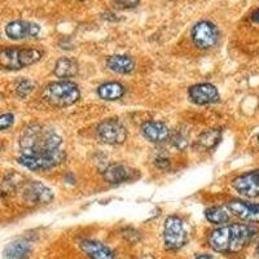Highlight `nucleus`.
<instances>
[{
  "label": "nucleus",
  "mask_w": 259,
  "mask_h": 259,
  "mask_svg": "<svg viewBox=\"0 0 259 259\" xmlns=\"http://www.w3.org/2000/svg\"><path fill=\"white\" fill-rule=\"evenodd\" d=\"M62 139L55 131L40 124H30L20 136L21 156L18 163L31 171L56 167L65 159Z\"/></svg>",
  "instance_id": "nucleus-1"
},
{
  "label": "nucleus",
  "mask_w": 259,
  "mask_h": 259,
  "mask_svg": "<svg viewBox=\"0 0 259 259\" xmlns=\"http://www.w3.org/2000/svg\"><path fill=\"white\" fill-rule=\"evenodd\" d=\"M256 228L247 224H230L212 231L209 245L217 253H237L255 237Z\"/></svg>",
  "instance_id": "nucleus-2"
},
{
  "label": "nucleus",
  "mask_w": 259,
  "mask_h": 259,
  "mask_svg": "<svg viewBox=\"0 0 259 259\" xmlns=\"http://www.w3.org/2000/svg\"><path fill=\"white\" fill-rule=\"evenodd\" d=\"M43 97L50 105L56 108H66L80 99V91L75 83L70 80H60L46 87Z\"/></svg>",
  "instance_id": "nucleus-3"
},
{
  "label": "nucleus",
  "mask_w": 259,
  "mask_h": 259,
  "mask_svg": "<svg viewBox=\"0 0 259 259\" xmlns=\"http://www.w3.org/2000/svg\"><path fill=\"white\" fill-rule=\"evenodd\" d=\"M43 52L36 48H4L0 52V65L6 70H20L36 64Z\"/></svg>",
  "instance_id": "nucleus-4"
},
{
  "label": "nucleus",
  "mask_w": 259,
  "mask_h": 259,
  "mask_svg": "<svg viewBox=\"0 0 259 259\" xmlns=\"http://www.w3.org/2000/svg\"><path fill=\"white\" fill-rule=\"evenodd\" d=\"M187 241V231L184 228V222L177 217L171 215L165 221L163 227V242L167 250H178L184 246Z\"/></svg>",
  "instance_id": "nucleus-5"
},
{
  "label": "nucleus",
  "mask_w": 259,
  "mask_h": 259,
  "mask_svg": "<svg viewBox=\"0 0 259 259\" xmlns=\"http://www.w3.org/2000/svg\"><path fill=\"white\" fill-rule=\"evenodd\" d=\"M99 140L109 145H119L126 142L127 130L121 122L114 118L101 122L96 128Z\"/></svg>",
  "instance_id": "nucleus-6"
},
{
  "label": "nucleus",
  "mask_w": 259,
  "mask_h": 259,
  "mask_svg": "<svg viewBox=\"0 0 259 259\" xmlns=\"http://www.w3.org/2000/svg\"><path fill=\"white\" fill-rule=\"evenodd\" d=\"M192 40L201 50H210L218 41V30L210 21H200L192 29Z\"/></svg>",
  "instance_id": "nucleus-7"
},
{
  "label": "nucleus",
  "mask_w": 259,
  "mask_h": 259,
  "mask_svg": "<svg viewBox=\"0 0 259 259\" xmlns=\"http://www.w3.org/2000/svg\"><path fill=\"white\" fill-rule=\"evenodd\" d=\"M232 186L241 196L255 198L259 196V170L250 171L233 179Z\"/></svg>",
  "instance_id": "nucleus-8"
},
{
  "label": "nucleus",
  "mask_w": 259,
  "mask_h": 259,
  "mask_svg": "<svg viewBox=\"0 0 259 259\" xmlns=\"http://www.w3.org/2000/svg\"><path fill=\"white\" fill-rule=\"evenodd\" d=\"M22 197L29 205H43L53 200V193L48 187L39 182L29 183L24 188Z\"/></svg>",
  "instance_id": "nucleus-9"
},
{
  "label": "nucleus",
  "mask_w": 259,
  "mask_h": 259,
  "mask_svg": "<svg viewBox=\"0 0 259 259\" xmlns=\"http://www.w3.org/2000/svg\"><path fill=\"white\" fill-rule=\"evenodd\" d=\"M39 31H40V26L34 22H29V21L16 20L9 22L6 26V34L8 35V38L13 39V40L32 38V36L38 35Z\"/></svg>",
  "instance_id": "nucleus-10"
},
{
  "label": "nucleus",
  "mask_w": 259,
  "mask_h": 259,
  "mask_svg": "<svg viewBox=\"0 0 259 259\" xmlns=\"http://www.w3.org/2000/svg\"><path fill=\"white\" fill-rule=\"evenodd\" d=\"M188 94L191 100L197 105H207V104H214L219 101L218 90L210 83H200V84L192 85Z\"/></svg>",
  "instance_id": "nucleus-11"
},
{
  "label": "nucleus",
  "mask_w": 259,
  "mask_h": 259,
  "mask_svg": "<svg viewBox=\"0 0 259 259\" xmlns=\"http://www.w3.org/2000/svg\"><path fill=\"white\" fill-rule=\"evenodd\" d=\"M227 207H228L231 214L242 219V221L259 222V205L235 200L228 202Z\"/></svg>",
  "instance_id": "nucleus-12"
},
{
  "label": "nucleus",
  "mask_w": 259,
  "mask_h": 259,
  "mask_svg": "<svg viewBox=\"0 0 259 259\" xmlns=\"http://www.w3.org/2000/svg\"><path fill=\"white\" fill-rule=\"evenodd\" d=\"M142 133L145 139H148L152 143H156V144L166 142L170 138L168 127L165 123L158 121H148L143 123Z\"/></svg>",
  "instance_id": "nucleus-13"
},
{
  "label": "nucleus",
  "mask_w": 259,
  "mask_h": 259,
  "mask_svg": "<svg viewBox=\"0 0 259 259\" xmlns=\"http://www.w3.org/2000/svg\"><path fill=\"white\" fill-rule=\"evenodd\" d=\"M134 178V170L128 166L119 165H110L104 170V179L110 184H121V183L128 182Z\"/></svg>",
  "instance_id": "nucleus-14"
},
{
  "label": "nucleus",
  "mask_w": 259,
  "mask_h": 259,
  "mask_svg": "<svg viewBox=\"0 0 259 259\" xmlns=\"http://www.w3.org/2000/svg\"><path fill=\"white\" fill-rule=\"evenodd\" d=\"M79 245L83 253L91 259H114V253L101 242L94 240H83Z\"/></svg>",
  "instance_id": "nucleus-15"
},
{
  "label": "nucleus",
  "mask_w": 259,
  "mask_h": 259,
  "mask_svg": "<svg viewBox=\"0 0 259 259\" xmlns=\"http://www.w3.org/2000/svg\"><path fill=\"white\" fill-rule=\"evenodd\" d=\"M106 66L118 74H128L135 70V61L126 55H114L106 61Z\"/></svg>",
  "instance_id": "nucleus-16"
},
{
  "label": "nucleus",
  "mask_w": 259,
  "mask_h": 259,
  "mask_svg": "<svg viewBox=\"0 0 259 259\" xmlns=\"http://www.w3.org/2000/svg\"><path fill=\"white\" fill-rule=\"evenodd\" d=\"M31 246L26 240H16L6 246L3 254L6 259H27Z\"/></svg>",
  "instance_id": "nucleus-17"
},
{
  "label": "nucleus",
  "mask_w": 259,
  "mask_h": 259,
  "mask_svg": "<svg viewBox=\"0 0 259 259\" xmlns=\"http://www.w3.org/2000/svg\"><path fill=\"white\" fill-rule=\"evenodd\" d=\"M78 70H79V66H78L75 60L69 59V57H61V59L57 60L53 73L56 77L66 79V78L75 77L78 74Z\"/></svg>",
  "instance_id": "nucleus-18"
},
{
  "label": "nucleus",
  "mask_w": 259,
  "mask_h": 259,
  "mask_svg": "<svg viewBox=\"0 0 259 259\" xmlns=\"http://www.w3.org/2000/svg\"><path fill=\"white\" fill-rule=\"evenodd\" d=\"M97 95L100 96V99L106 101L119 100L124 95V87L118 82L104 83L97 89Z\"/></svg>",
  "instance_id": "nucleus-19"
},
{
  "label": "nucleus",
  "mask_w": 259,
  "mask_h": 259,
  "mask_svg": "<svg viewBox=\"0 0 259 259\" xmlns=\"http://www.w3.org/2000/svg\"><path fill=\"white\" fill-rule=\"evenodd\" d=\"M222 138V130L221 128H210L203 131L198 138V145L202 149H211L215 145L218 144Z\"/></svg>",
  "instance_id": "nucleus-20"
},
{
  "label": "nucleus",
  "mask_w": 259,
  "mask_h": 259,
  "mask_svg": "<svg viewBox=\"0 0 259 259\" xmlns=\"http://www.w3.org/2000/svg\"><path fill=\"white\" fill-rule=\"evenodd\" d=\"M206 219L214 224H223L227 223L231 218V212L228 207H222V206H214L210 207L205 212Z\"/></svg>",
  "instance_id": "nucleus-21"
},
{
  "label": "nucleus",
  "mask_w": 259,
  "mask_h": 259,
  "mask_svg": "<svg viewBox=\"0 0 259 259\" xmlns=\"http://www.w3.org/2000/svg\"><path fill=\"white\" fill-rule=\"evenodd\" d=\"M35 90V83L29 79H22L16 85V94L20 97H26Z\"/></svg>",
  "instance_id": "nucleus-22"
},
{
  "label": "nucleus",
  "mask_w": 259,
  "mask_h": 259,
  "mask_svg": "<svg viewBox=\"0 0 259 259\" xmlns=\"http://www.w3.org/2000/svg\"><path fill=\"white\" fill-rule=\"evenodd\" d=\"M171 142L175 148H178L179 150H184L188 147V136L179 131V133H175L171 136Z\"/></svg>",
  "instance_id": "nucleus-23"
},
{
  "label": "nucleus",
  "mask_w": 259,
  "mask_h": 259,
  "mask_svg": "<svg viewBox=\"0 0 259 259\" xmlns=\"http://www.w3.org/2000/svg\"><path fill=\"white\" fill-rule=\"evenodd\" d=\"M140 0H114V6L119 9H131L135 8Z\"/></svg>",
  "instance_id": "nucleus-24"
},
{
  "label": "nucleus",
  "mask_w": 259,
  "mask_h": 259,
  "mask_svg": "<svg viewBox=\"0 0 259 259\" xmlns=\"http://www.w3.org/2000/svg\"><path fill=\"white\" fill-rule=\"evenodd\" d=\"M13 122H15V117L11 113H7V114H3L0 117V127H2L3 131H6L8 127L12 126Z\"/></svg>",
  "instance_id": "nucleus-25"
},
{
  "label": "nucleus",
  "mask_w": 259,
  "mask_h": 259,
  "mask_svg": "<svg viewBox=\"0 0 259 259\" xmlns=\"http://www.w3.org/2000/svg\"><path fill=\"white\" fill-rule=\"evenodd\" d=\"M156 165L157 167L162 168V170H166V168L170 167V162H168V159L165 158V157H159V158L156 159Z\"/></svg>",
  "instance_id": "nucleus-26"
},
{
  "label": "nucleus",
  "mask_w": 259,
  "mask_h": 259,
  "mask_svg": "<svg viewBox=\"0 0 259 259\" xmlns=\"http://www.w3.org/2000/svg\"><path fill=\"white\" fill-rule=\"evenodd\" d=\"M251 20H253L254 22H256V24H259V8L255 9V11L251 13Z\"/></svg>",
  "instance_id": "nucleus-27"
},
{
  "label": "nucleus",
  "mask_w": 259,
  "mask_h": 259,
  "mask_svg": "<svg viewBox=\"0 0 259 259\" xmlns=\"http://www.w3.org/2000/svg\"><path fill=\"white\" fill-rule=\"evenodd\" d=\"M194 259H212V258L210 255H206V254H202V255L196 256V258H194Z\"/></svg>",
  "instance_id": "nucleus-28"
},
{
  "label": "nucleus",
  "mask_w": 259,
  "mask_h": 259,
  "mask_svg": "<svg viewBox=\"0 0 259 259\" xmlns=\"http://www.w3.org/2000/svg\"><path fill=\"white\" fill-rule=\"evenodd\" d=\"M256 250H258V254H259V245H258V247H256Z\"/></svg>",
  "instance_id": "nucleus-29"
},
{
  "label": "nucleus",
  "mask_w": 259,
  "mask_h": 259,
  "mask_svg": "<svg viewBox=\"0 0 259 259\" xmlns=\"http://www.w3.org/2000/svg\"><path fill=\"white\" fill-rule=\"evenodd\" d=\"M258 140H259V135H258Z\"/></svg>",
  "instance_id": "nucleus-30"
}]
</instances>
